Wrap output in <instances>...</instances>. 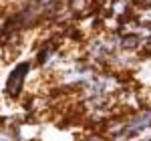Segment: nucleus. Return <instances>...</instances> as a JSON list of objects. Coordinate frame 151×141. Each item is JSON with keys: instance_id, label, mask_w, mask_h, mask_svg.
Returning a JSON list of instances; mask_svg holds the SVG:
<instances>
[{"instance_id": "1", "label": "nucleus", "mask_w": 151, "mask_h": 141, "mask_svg": "<svg viewBox=\"0 0 151 141\" xmlns=\"http://www.w3.org/2000/svg\"><path fill=\"white\" fill-rule=\"evenodd\" d=\"M32 69H35L32 60H20V63H16L10 69L8 77H6V87H4V93H6L8 99L18 101L22 97L26 81H28V75H30Z\"/></svg>"}, {"instance_id": "2", "label": "nucleus", "mask_w": 151, "mask_h": 141, "mask_svg": "<svg viewBox=\"0 0 151 141\" xmlns=\"http://www.w3.org/2000/svg\"><path fill=\"white\" fill-rule=\"evenodd\" d=\"M133 14H135V18H137L139 22L149 24V26H151V6H145V8H135V10H133Z\"/></svg>"}, {"instance_id": "3", "label": "nucleus", "mask_w": 151, "mask_h": 141, "mask_svg": "<svg viewBox=\"0 0 151 141\" xmlns=\"http://www.w3.org/2000/svg\"><path fill=\"white\" fill-rule=\"evenodd\" d=\"M2 2H10V4H18L20 0H2Z\"/></svg>"}]
</instances>
